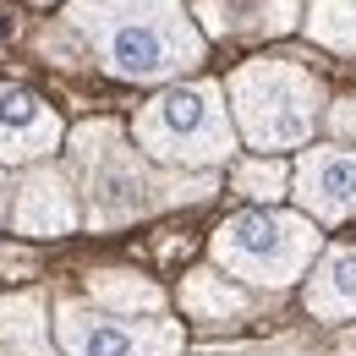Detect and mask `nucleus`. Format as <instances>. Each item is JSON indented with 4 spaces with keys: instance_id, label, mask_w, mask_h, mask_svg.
Masks as SVG:
<instances>
[{
    "instance_id": "2eb2a0df",
    "label": "nucleus",
    "mask_w": 356,
    "mask_h": 356,
    "mask_svg": "<svg viewBox=\"0 0 356 356\" xmlns=\"http://www.w3.org/2000/svg\"><path fill=\"white\" fill-rule=\"evenodd\" d=\"M334 121H340V127H351V132H356V115H351V110H340V115H334Z\"/></svg>"
},
{
    "instance_id": "0eeeda50",
    "label": "nucleus",
    "mask_w": 356,
    "mask_h": 356,
    "mask_svg": "<svg viewBox=\"0 0 356 356\" xmlns=\"http://www.w3.org/2000/svg\"><path fill=\"white\" fill-rule=\"evenodd\" d=\"M55 137H60V127L33 93L0 88V159H33V154L55 148Z\"/></svg>"
},
{
    "instance_id": "7ed1b4c3",
    "label": "nucleus",
    "mask_w": 356,
    "mask_h": 356,
    "mask_svg": "<svg viewBox=\"0 0 356 356\" xmlns=\"http://www.w3.org/2000/svg\"><path fill=\"white\" fill-rule=\"evenodd\" d=\"M214 252H220L236 274H247V280L285 285L296 268L307 264L312 230L302 220H285V214H236V220L220 225Z\"/></svg>"
},
{
    "instance_id": "ddd939ff",
    "label": "nucleus",
    "mask_w": 356,
    "mask_h": 356,
    "mask_svg": "<svg viewBox=\"0 0 356 356\" xmlns=\"http://www.w3.org/2000/svg\"><path fill=\"white\" fill-rule=\"evenodd\" d=\"M0 340L22 346L28 356H44V346H39V307H33V302H11V307H0Z\"/></svg>"
},
{
    "instance_id": "6e6552de",
    "label": "nucleus",
    "mask_w": 356,
    "mask_h": 356,
    "mask_svg": "<svg viewBox=\"0 0 356 356\" xmlns=\"http://www.w3.org/2000/svg\"><path fill=\"white\" fill-rule=\"evenodd\" d=\"M72 197H66V181L55 176V170H39V176H28L22 186V203H17V225L28 230V236H55V230H72Z\"/></svg>"
},
{
    "instance_id": "20e7f679",
    "label": "nucleus",
    "mask_w": 356,
    "mask_h": 356,
    "mask_svg": "<svg viewBox=\"0 0 356 356\" xmlns=\"http://www.w3.org/2000/svg\"><path fill=\"white\" fill-rule=\"evenodd\" d=\"M236 110L252 143H296L312 127V83L291 66H247L236 77Z\"/></svg>"
},
{
    "instance_id": "9d476101",
    "label": "nucleus",
    "mask_w": 356,
    "mask_h": 356,
    "mask_svg": "<svg viewBox=\"0 0 356 356\" xmlns=\"http://www.w3.org/2000/svg\"><path fill=\"white\" fill-rule=\"evenodd\" d=\"M186 307L197 312V318H225V312L247 307V296H241L236 285H220L214 274H192V280H186Z\"/></svg>"
},
{
    "instance_id": "f257e3e1",
    "label": "nucleus",
    "mask_w": 356,
    "mask_h": 356,
    "mask_svg": "<svg viewBox=\"0 0 356 356\" xmlns=\"http://www.w3.org/2000/svg\"><path fill=\"white\" fill-rule=\"evenodd\" d=\"M77 22L93 33L115 77H165L197 55V39L170 0H83Z\"/></svg>"
},
{
    "instance_id": "f03ea898",
    "label": "nucleus",
    "mask_w": 356,
    "mask_h": 356,
    "mask_svg": "<svg viewBox=\"0 0 356 356\" xmlns=\"http://www.w3.org/2000/svg\"><path fill=\"white\" fill-rule=\"evenodd\" d=\"M137 137L154 159H220L230 148V127H225L214 88H170L159 93L143 115H137Z\"/></svg>"
},
{
    "instance_id": "4468645a",
    "label": "nucleus",
    "mask_w": 356,
    "mask_h": 356,
    "mask_svg": "<svg viewBox=\"0 0 356 356\" xmlns=\"http://www.w3.org/2000/svg\"><path fill=\"white\" fill-rule=\"evenodd\" d=\"M236 186H247L252 197H280V192H285V170H280V165H241V170H236Z\"/></svg>"
},
{
    "instance_id": "1a4fd4ad",
    "label": "nucleus",
    "mask_w": 356,
    "mask_h": 356,
    "mask_svg": "<svg viewBox=\"0 0 356 356\" xmlns=\"http://www.w3.org/2000/svg\"><path fill=\"white\" fill-rule=\"evenodd\" d=\"M312 307L318 312H346L356 307V252H340L323 264V280L312 291Z\"/></svg>"
},
{
    "instance_id": "423d86ee",
    "label": "nucleus",
    "mask_w": 356,
    "mask_h": 356,
    "mask_svg": "<svg viewBox=\"0 0 356 356\" xmlns=\"http://www.w3.org/2000/svg\"><path fill=\"white\" fill-rule=\"evenodd\" d=\"M60 340L72 346V356H148V351H176V334L165 340H143L127 323L93 318V312L60 307Z\"/></svg>"
},
{
    "instance_id": "39448f33",
    "label": "nucleus",
    "mask_w": 356,
    "mask_h": 356,
    "mask_svg": "<svg viewBox=\"0 0 356 356\" xmlns=\"http://www.w3.org/2000/svg\"><path fill=\"white\" fill-rule=\"evenodd\" d=\"M296 192L312 214H329V220H346L356 209V154L346 148H318L302 159V176Z\"/></svg>"
},
{
    "instance_id": "f8f14e48",
    "label": "nucleus",
    "mask_w": 356,
    "mask_h": 356,
    "mask_svg": "<svg viewBox=\"0 0 356 356\" xmlns=\"http://www.w3.org/2000/svg\"><path fill=\"white\" fill-rule=\"evenodd\" d=\"M312 33L329 44H356V0H318L312 6Z\"/></svg>"
},
{
    "instance_id": "9b49d317",
    "label": "nucleus",
    "mask_w": 356,
    "mask_h": 356,
    "mask_svg": "<svg viewBox=\"0 0 356 356\" xmlns=\"http://www.w3.org/2000/svg\"><path fill=\"white\" fill-rule=\"evenodd\" d=\"M93 296L110 302V307H159V291L143 285L137 274H99L93 280Z\"/></svg>"
}]
</instances>
